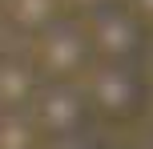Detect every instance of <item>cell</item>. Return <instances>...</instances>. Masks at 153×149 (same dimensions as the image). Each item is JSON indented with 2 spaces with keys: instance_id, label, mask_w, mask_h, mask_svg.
Listing matches in <instances>:
<instances>
[{
  "instance_id": "3",
  "label": "cell",
  "mask_w": 153,
  "mask_h": 149,
  "mask_svg": "<svg viewBox=\"0 0 153 149\" xmlns=\"http://www.w3.org/2000/svg\"><path fill=\"white\" fill-rule=\"evenodd\" d=\"M93 109L89 97H85V85L76 81H61V85H45L32 105V121H36L40 137L48 145L53 141H69V137H81L85 125H89Z\"/></svg>"
},
{
  "instance_id": "7",
  "label": "cell",
  "mask_w": 153,
  "mask_h": 149,
  "mask_svg": "<svg viewBox=\"0 0 153 149\" xmlns=\"http://www.w3.org/2000/svg\"><path fill=\"white\" fill-rule=\"evenodd\" d=\"M40 141L32 113H0V149H40Z\"/></svg>"
},
{
  "instance_id": "9",
  "label": "cell",
  "mask_w": 153,
  "mask_h": 149,
  "mask_svg": "<svg viewBox=\"0 0 153 149\" xmlns=\"http://www.w3.org/2000/svg\"><path fill=\"white\" fill-rule=\"evenodd\" d=\"M125 8H129V12H133V20H137L141 24V28H153V0H129V4H125Z\"/></svg>"
},
{
  "instance_id": "2",
  "label": "cell",
  "mask_w": 153,
  "mask_h": 149,
  "mask_svg": "<svg viewBox=\"0 0 153 149\" xmlns=\"http://www.w3.org/2000/svg\"><path fill=\"white\" fill-rule=\"evenodd\" d=\"M93 61V48H89V32H85L81 20L73 16H61L56 24H48L45 32L36 36V64L40 81L45 85H61V81H76V73H85Z\"/></svg>"
},
{
  "instance_id": "10",
  "label": "cell",
  "mask_w": 153,
  "mask_h": 149,
  "mask_svg": "<svg viewBox=\"0 0 153 149\" xmlns=\"http://www.w3.org/2000/svg\"><path fill=\"white\" fill-rule=\"evenodd\" d=\"M48 149H105L97 141V137H89V133H81V137H69V141H53Z\"/></svg>"
},
{
  "instance_id": "8",
  "label": "cell",
  "mask_w": 153,
  "mask_h": 149,
  "mask_svg": "<svg viewBox=\"0 0 153 149\" xmlns=\"http://www.w3.org/2000/svg\"><path fill=\"white\" fill-rule=\"evenodd\" d=\"M69 12L76 16H85V20H93V16H101V12H109V8H117V0H61Z\"/></svg>"
},
{
  "instance_id": "4",
  "label": "cell",
  "mask_w": 153,
  "mask_h": 149,
  "mask_svg": "<svg viewBox=\"0 0 153 149\" xmlns=\"http://www.w3.org/2000/svg\"><path fill=\"white\" fill-rule=\"evenodd\" d=\"M85 32H89L93 64H137L145 53V28L133 20L125 4L85 20Z\"/></svg>"
},
{
  "instance_id": "5",
  "label": "cell",
  "mask_w": 153,
  "mask_h": 149,
  "mask_svg": "<svg viewBox=\"0 0 153 149\" xmlns=\"http://www.w3.org/2000/svg\"><path fill=\"white\" fill-rule=\"evenodd\" d=\"M40 89L45 81L32 61H0V113H32Z\"/></svg>"
},
{
  "instance_id": "1",
  "label": "cell",
  "mask_w": 153,
  "mask_h": 149,
  "mask_svg": "<svg viewBox=\"0 0 153 149\" xmlns=\"http://www.w3.org/2000/svg\"><path fill=\"white\" fill-rule=\"evenodd\" d=\"M89 109L109 125H133L145 113L149 85L141 77V64H93L85 81Z\"/></svg>"
},
{
  "instance_id": "6",
  "label": "cell",
  "mask_w": 153,
  "mask_h": 149,
  "mask_svg": "<svg viewBox=\"0 0 153 149\" xmlns=\"http://www.w3.org/2000/svg\"><path fill=\"white\" fill-rule=\"evenodd\" d=\"M61 16H65L61 0H8V20L20 32H32V36H40V32H45L48 24H56Z\"/></svg>"
}]
</instances>
